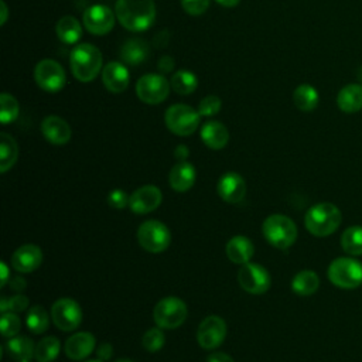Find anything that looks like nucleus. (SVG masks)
Masks as SVG:
<instances>
[{"label": "nucleus", "mask_w": 362, "mask_h": 362, "mask_svg": "<svg viewBox=\"0 0 362 362\" xmlns=\"http://www.w3.org/2000/svg\"><path fill=\"white\" fill-rule=\"evenodd\" d=\"M96 355H98V359L100 361H107L112 358L113 355V348L109 342H102L98 349H96Z\"/></svg>", "instance_id": "nucleus-42"}, {"label": "nucleus", "mask_w": 362, "mask_h": 362, "mask_svg": "<svg viewBox=\"0 0 362 362\" xmlns=\"http://www.w3.org/2000/svg\"><path fill=\"white\" fill-rule=\"evenodd\" d=\"M170 85H171L173 90H175L178 95H189L197 89L198 79H197L195 74H192L187 69H180L173 75Z\"/></svg>", "instance_id": "nucleus-33"}, {"label": "nucleus", "mask_w": 362, "mask_h": 362, "mask_svg": "<svg viewBox=\"0 0 362 362\" xmlns=\"http://www.w3.org/2000/svg\"><path fill=\"white\" fill-rule=\"evenodd\" d=\"M18 362H30V359H24V361H18Z\"/></svg>", "instance_id": "nucleus-53"}, {"label": "nucleus", "mask_w": 362, "mask_h": 362, "mask_svg": "<svg viewBox=\"0 0 362 362\" xmlns=\"http://www.w3.org/2000/svg\"><path fill=\"white\" fill-rule=\"evenodd\" d=\"M238 283L246 293L263 294L269 290L272 277L262 264L247 262L238 270Z\"/></svg>", "instance_id": "nucleus-11"}, {"label": "nucleus", "mask_w": 362, "mask_h": 362, "mask_svg": "<svg viewBox=\"0 0 362 362\" xmlns=\"http://www.w3.org/2000/svg\"><path fill=\"white\" fill-rule=\"evenodd\" d=\"M82 20L86 30L95 35H105L115 25V14L112 8L105 4H95L88 7Z\"/></svg>", "instance_id": "nucleus-14"}, {"label": "nucleus", "mask_w": 362, "mask_h": 362, "mask_svg": "<svg viewBox=\"0 0 362 362\" xmlns=\"http://www.w3.org/2000/svg\"><path fill=\"white\" fill-rule=\"evenodd\" d=\"M137 240L144 250L150 253H161L170 246L171 233L163 222L150 219L139 226Z\"/></svg>", "instance_id": "nucleus-8"}, {"label": "nucleus", "mask_w": 362, "mask_h": 362, "mask_svg": "<svg viewBox=\"0 0 362 362\" xmlns=\"http://www.w3.org/2000/svg\"><path fill=\"white\" fill-rule=\"evenodd\" d=\"M264 239L277 249H288L297 239V226L294 221L281 214L269 215L262 225Z\"/></svg>", "instance_id": "nucleus-4"}, {"label": "nucleus", "mask_w": 362, "mask_h": 362, "mask_svg": "<svg viewBox=\"0 0 362 362\" xmlns=\"http://www.w3.org/2000/svg\"><path fill=\"white\" fill-rule=\"evenodd\" d=\"M59 351H61L59 339L54 335H48L35 344L34 359L37 362H52L58 358Z\"/></svg>", "instance_id": "nucleus-31"}, {"label": "nucleus", "mask_w": 362, "mask_h": 362, "mask_svg": "<svg viewBox=\"0 0 362 362\" xmlns=\"http://www.w3.org/2000/svg\"><path fill=\"white\" fill-rule=\"evenodd\" d=\"M11 267L18 273H31L42 263V252L34 243L21 245L14 250L10 259Z\"/></svg>", "instance_id": "nucleus-16"}, {"label": "nucleus", "mask_w": 362, "mask_h": 362, "mask_svg": "<svg viewBox=\"0 0 362 362\" xmlns=\"http://www.w3.org/2000/svg\"><path fill=\"white\" fill-rule=\"evenodd\" d=\"M51 320L58 329L64 332L74 331L81 325L82 308L74 298H58L51 307Z\"/></svg>", "instance_id": "nucleus-9"}, {"label": "nucleus", "mask_w": 362, "mask_h": 362, "mask_svg": "<svg viewBox=\"0 0 362 362\" xmlns=\"http://www.w3.org/2000/svg\"><path fill=\"white\" fill-rule=\"evenodd\" d=\"M0 6H1V25L3 24H6V21H7V16H8V10H7V4H6V1L4 0H1L0 1Z\"/></svg>", "instance_id": "nucleus-48"}, {"label": "nucleus", "mask_w": 362, "mask_h": 362, "mask_svg": "<svg viewBox=\"0 0 362 362\" xmlns=\"http://www.w3.org/2000/svg\"><path fill=\"white\" fill-rule=\"evenodd\" d=\"M115 362H133V361H130V359H127V358H119V359H116Z\"/></svg>", "instance_id": "nucleus-51"}, {"label": "nucleus", "mask_w": 362, "mask_h": 362, "mask_svg": "<svg viewBox=\"0 0 362 362\" xmlns=\"http://www.w3.org/2000/svg\"><path fill=\"white\" fill-rule=\"evenodd\" d=\"M168 81L158 74L143 75L136 83V93L139 99L147 105H158L164 102L170 93Z\"/></svg>", "instance_id": "nucleus-12"}, {"label": "nucleus", "mask_w": 362, "mask_h": 362, "mask_svg": "<svg viewBox=\"0 0 362 362\" xmlns=\"http://www.w3.org/2000/svg\"><path fill=\"white\" fill-rule=\"evenodd\" d=\"M0 327H1V335L4 338H11L18 334L21 328V320L16 313L6 311V313H1Z\"/></svg>", "instance_id": "nucleus-37"}, {"label": "nucleus", "mask_w": 362, "mask_h": 362, "mask_svg": "<svg viewBox=\"0 0 362 362\" xmlns=\"http://www.w3.org/2000/svg\"><path fill=\"white\" fill-rule=\"evenodd\" d=\"M293 102L301 112H311L318 106L320 95L317 89L308 83L298 85L293 92Z\"/></svg>", "instance_id": "nucleus-29"}, {"label": "nucleus", "mask_w": 362, "mask_h": 362, "mask_svg": "<svg viewBox=\"0 0 362 362\" xmlns=\"http://www.w3.org/2000/svg\"><path fill=\"white\" fill-rule=\"evenodd\" d=\"M337 105L344 113H356L362 109V85L349 83L341 88L337 96Z\"/></svg>", "instance_id": "nucleus-24"}, {"label": "nucleus", "mask_w": 362, "mask_h": 362, "mask_svg": "<svg viewBox=\"0 0 362 362\" xmlns=\"http://www.w3.org/2000/svg\"><path fill=\"white\" fill-rule=\"evenodd\" d=\"M218 195L229 204L240 202L246 195V182L238 173H225L216 184Z\"/></svg>", "instance_id": "nucleus-17"}, {"label": "nucleus", "mask_w": 362, "mask_h": 362, "mask_svg": "<svg viewBox=\"0 0 362 362\" xmlns=\"http://www.w3.org/2000/svg\"><path fill=\"white\" fill-rule=\"evenodd\" d=\"M226 322L223 318L218 315L205 317L198 329H197V341L204 349H214L219 346L226 338Z\"/></svg>", "instance_id": "nucleus-13"}, {"label": "nucleus", "mask_w": 362, "mask_h": 362, "mask_svg": "<svg viewBox=\"0 0 362 362\" xmlns=\"http://www.w3.org/2000/svg\"><path fill=\"white\" fill-rule=\"evenodd\" d=\"M28 307V297L24 294H16L7 298V311L11 313H23Z\"/></svg>", "instance_id": "nucleus-41"}, {"label": "nucleus", "mask_w": 362, "mask_h": 362, "mask_svg": "<svg viewBox=\"0 0 362 362\" xmlns=\"http://www.w3.org/2000/svg\"><path fill=\"white\" fill-rule=\"evenodd\" d=\"M129 198L130 195H127L123 189L116 188L109 192L107 204L115 209H123L126 205H129Z\"/></svg>", "instance_id": "nucleus-40"}, {"label": "nucleus", "mask_w": 362, "mask_h": 362, "mask_svg": "<svg viewBox=\"0 0 362 362\" xmlns=\"http://www.w3.org/2000/svg\"><path fill=\"white\" fill-rule=\"evenodd\" d=\"M83 362H103L100 359H88V361H83Z\"/></svg>", "instance_id": "nucleus-52"}, {"label": "nucleus", "mask_w": 362, "mask_h": 362, "mask_svg": "<svg viewBox=\"0 0 362 362\" xmlns=\"http://www.w3.org/2000/svg\"><path fill=\"white\" fill-rule=\"evenodd\" d=\"M327 276L339 288H356L362 284V263L354 257H337L329 263Z\"/></svg>", "instance_id": "nucleus-5"}, {"label": "nucleus", "mask_w": 362, "mask_h": 362, "mask_svg": "<svg viewBox=\"0 0 362 362\" xmlns=\"http://www.w3.org/2000/svg\"><path fill=\"white\" fill-rule=\"evenodd\" d=\"M225 252L228 259L235 263V264H245L247 262H250L253 253H255V247L253 243L249 238L238 235L229 239V242L225 246Z\"/></svg>", "instance_id": "nucleus-22"}, {"label": "nucleus", "mask_w": 362, "mask_h": 362, "mask_svg": "<svg viewBox=\"0 0 362 362\" xmlns=\"http://www.w3.org/2000/svg\"><path fill=\"white\" fill-rule=\"evenodd\" d=\"M115 13L122 27L133 33H141L153 25L156 4L153 0H116Z\"/></svg>", "instance_id": "nucleus-1"}, {"label": "nucleus", "mask_w": 362, "mask_h": 362, "mask_svg": "<svg viewBox=\"0 0 362 362\" xmlns=\"http://www.w3.org/2000/svg\"><path fill=\"white\" fill-rule=\"evenodd\" d=\"M356 78H358V82L362 85V66L358 68V71H356Z\"/></svg>", "instance_id": "nucleus-50"}, {"label": "nucleus", "mask_w": 362, "mask_h": 362, "mask_svg": "<svg viewBox=\"0 0 362 362\" xmlns=\"http://www.w3.org/2000/svg\"><path fill=\"white\" fill-rule=\"evenodd\" d=\"M55 33H57V37L64 44L71 45V44H76L82 37V27L75 17L65 16L58 20L55 25Z\"/></svg>", "instance_id": "nucleus-26"}, {"label": "nucleus", "mask_w": 362, "mask_h": 362, "mask_svg": "<svg viewBox=\"0 0 362 362\" xmlns=\"http://www.w3.org/2000/svg\"><path fill=\"white\" fill-rule=\"evenodd\" d=\"M102 52L92 44H79L71 51L69 64L75 79L79 82L93 81L102 71Z\"/></svg>", "instance_id": "nucleus-3"}, {"label": "nucleus", "mask_w": 362, "mask_h": 362, "mask_svg": "<svg viewBox=\"0 0 362 362\" xmlns=\"http://www.w3.org/2000/svg\"><path fill=\"white\" fill-rule=\"evenodd\" d=\"M164 120H165L167 129L171 133L185 137V136L192 134L198 129L201 115L198 110H195L194 107H191L188 105L177 103V105L170 106L165 110Z\"/></svg>", "instance_id": "nucleus-6"}, {"label": "nucleus", "mask_w": 362, "mask_h": 362, "mask_svg": "<svg viewBox=\"0 0 362 362\" xmlns=\"http://www.w3.org/2000/svg\"><path fill=\"white\" fill-rule=\"evenodd\" d=\"M18 147L16 140L7 134H0V173H7L17 161Z\"/></svg>", "instance_id": "nucleus-30"}, {"label": "nucleus", "mask_w": 362, "mask_h": 362, "mask_svg": "<svg viewBox=\"0 0 362 362\" xmlns=\"http://www.w3.org/2000/svg\"><path fill=\"white\" fill-rule=\"evenodd\" d=\"M342 222L339 208L331 202H320L313 205L304 216L305 229L318 238H325L334 233Z\"/></svg>", "instance_id": "nucleus-2"}, {"label": "nucleus", "mask_w": 362, "mask_h": 362, "mask_svg": "<svg viewBox=\"0 0 362 362\" xmlns=\"http://www.w3.org/2000/svg\"><path fill=\"white\" fill-rule=\"evenodd\" d=\"M320 287V277L313 270H301L291 280V290L298 296H311Z\"/></svg>", "instance_id": "nucleus-28"}, {"label": "nucleus", "mask_w": 362, "mask_h": 362, "mask_svg": "<svg viewBox=\"0 0 362 362\" xmlns=\"http://www.w3.org/2000/svg\"><path fill=\"white\" fill-rule=\"evenodd\" d=\"M96 339L90 332L81 331L75 332L65 341V355L72 361H82L86 359L92 351L95 349Z\"/></svg>", "instance_id": "nucleus-18"}, {"label": "nucleus", "mask_w": 362, "mask_h": 362, "mask_svg": "<svg viewBox=\"0 0 362 362\" xmlns=\"http://www.w3.org/2000/svg\"><path fill=\"white\" fill-rule=\"evenodd\" d=\"M25 324L27 328L33 334H42L48 329L49 325V317L44 307L41 305H33L25 315Z\"/></svg>", "instance_id": "nucleus-34"}, {"label": "nucleus", "mask_w": 362, "mask_h": 362, "mask_svg": "<svg viewBox=\"0 0 362 362\" xmlns=\"http://www.w3.org/2000/svg\"><path fill=\"white\" fill-rule=\"evenodd\" d=\"M20 106L14 96L10 93L0 95V122L3 124H8L18 117Z\"/></svg>", "instance_id": "nucleus-35"}, {"label": "nucleus", "mask_w": 362, "mask_h": 362, "mask_svg": "<svg viewBox=\"0 0 362 362\" xmlns=\"http://www.w3.org/2000/svg\"><path fill=\"white\" fill-rule=\"evenodd\" d=\"M221 106H222V102H221V99H219L218 96H215V95H208V96H205V98L199 102V105H198V112H199L201 116L209 117V116L216 115V113L221 110Z\"/></svg>", "instance_id": "nucleus-38"}, {"label": "nucleus", "mask_w": 362, "mask_h": 362, "mask_svg": "<svg viewBox=\"0 0 362 362\" xmlns=\"http://www.w3.org/2000/svg\"><path fill=\"white\" fill-rule=\"evenodd\" d=\"M211 0H181V6L185 13L191 16H201L209 7Z\"/></svg>", "instance_id": "nucleus-39"}, {"label": "nucleus", "mask_w": 362, "mask_h": 362, "mask_svg": "<svg viewBox=\"0 0 362 362\" xmlns=\"http://www.w3.org/2000/svg\"><path fill=\"white\" fill-rule=\"evenodd\" d=\"M199 134L204 144L212 150H221L229 141L228 129L221 122H216V120H209L204 123Z\"/></svg>", "instance_id": "nucleus-23"}, {"label": "nucleus", "mask_w": 362, "mask_h": 362, "mask_svg": "<svg viewBox=\"0 0 362 362\" xmlns=\"http://www.w3.org/2000/svg\"><path fill=\"white\" fill-rule=\"evenodd\" d=\"M6 352L11 359L24 361L34 358V344L28 337L16 335L6 342Z\"/></svg>", "instance_id": "nucleus-27"}, {"label": "nucleus", "mask_w": 362, "mask_h": 362, "mask_svg": "<svg viewBox=\"0 0 362 362\" xmlns=\"http://www.w3.org/2000/svg\"><path fill=\"white\" fill-rule=\"evenodd\" d=\"M158 68L163 71V72H170L173 68H174V59L168 55H164L160 61H158Z\"/></svg>", "instance_id": "nucleus-45"}, {"label": "nucleus", "mask_w": 362, "mask_h": 362, "mask_svg": "<svg viewBox=\"0 0 362 362\" xmlns=\"http://www.w3.org/2000/svg\"><path fill=\"white\" fill-rule=\"evenodd\" d=\"M34 79L42 90L49 93L59 92L66 83L64 68L54 59H41L34 68Z\"/></svg>", "instance_id": "nucleus-10"}, {"label": "nucleus", "mask_w": 362, "mask_h": 362, "mask_svg": "<svg viewBox=\"0 0 362 362\" xmlns=\"http://www.w3.org/2000/svg\"><path fill=\"white\" fill-rule=\"evenodd\" d=\"M130 74L127 68L117 61L109 62L102 69V82L105 88L112 93H122L127 89Z\"/></svg>", "instance_id": "nucleus-19"}, {"label": "nucleus", "mask_w": 362, "mask_h": 362, "mask_svg": "<svg viewBox=\"0 0 362 362\" xmlns=\"http://www.w3.org/2000/svg\"><path fill=\"white\" fill-rule=\"evenodd\" d=\"M8 283H10L11 290H14V291H23L25 288V286H27V281L23 277H20V276L11 277Z\"/></svg>", "instance_id": "nucleus-44"}, {"label": "nucleus", "mask_w": 362, "mask_h": 362, "mask_svg": "<svg viewBox=\"0 0 362 362\" xmlns=\"http://www.w3.org/2000/svg\"><path fill=\"white\" fill-rule=\"evenodd\" d=\"M188 148H187V146L185 144H178L177 147H175V150H174V156H175V158L178 160V161H185V158L188 157Z\"/></svg>", "instance_id": "nucleus-46"}, {"label": "nucleus", "mask_w": 362, "mask_h": 362, "mask_svg": "<svg viewBox=\"0 0 362 362\" xmlns=\"http://www.w3.org/2000/svg\"><path fill=\"white\" fill-rule=\"evenodd\" d=\"M161 201H163V194L160 188L153 184H147V185H141L140 188L132 192L129 198V208L133 214L144 215L157 209Z\"/></svg>", "instance_id": "nucleus-15"}, {"label": "nucleus", "mask_w": 362, "mask_h": 362, "mask_svg": "<svg viewBox=\"0 0 362 362\" xmlns=\"http://www.w3.org/2000/svg\"><path fill=\"white\" fill-rule=\"evenodd\" d=\"M341 247L351 256L362 255V226H349L341 235Z\"/></svg>", "instance_id": "nucleus-32"}, {"label": "nucleus", "mask_w": 362, "mask_h": 362, "mask_svg": "<svg viewBox=\"0 0 362 362\" xmlns=\"http://www.w3.org/2000/svg\"><path fill=\"white\" fill-rule=\"evenodd\" d=\"M150 55L148 44L141 38H130L120 48V58L129 65H139Z\"/></svg>", "instance_id": "nucleus-25"}, {"label": "nucleus", "mask_w": 362, "mask_h": 362, "mask_svg": "<svg viewBox=\"0 0 362 362\" xmlns=\"http://www.w3.org/2000/svg\"><path fill=\"white\" fill-rule=\"evenodd\" d=\"M42 136L55 146L66 144L71 139V127L69 124L59 116H47L41 122Z\"/></svg>", "instance_id": "nucleus-20"}, {"label": "nucleus", "mask_w": 362, "mask_h": 362, "mask_svg": "<svg viewBox=\"0 0 362 362\" xmlns=\"http://www.w3.org/2000/svg\"><path fill=\"white\" fill-rule=\"evenodd\" d=\"M206 362H235L233 358L225 352H214L209 354L206 358Z\"/></svg>", "instance_id": "nucleus-43"}, {"label": "nucleus", "mask_w": 362, "mask_h": 362, "mask_svg": "<svg viewBox=\"0 0 362 362\" xmlns=\"http://www.w3.org/2000/svg\"><path fill=\"white\" fill-rule=\"evenodd\" d=\"M0 269H1V277H0V286L4 287L7 284V281H10V273H8V267L4 262L0 263Z\"/></svg>", "instance_id": "nucleus-47"}, {"label": "nucleus", "mask_w": 362, "mask_h": 362, "mask_svg": "<svg viewBox=\"0 0 362 362\" xmlns=\"http://www.w3.org/2000/svg\"><path fill=\"white\" fill-rule=\"evenodd\" d=\"M216 3H219L223 7H235L240 3V0H216Z\"/></svg>", "instance_id": "nucleus-49"}, {"label": "nucleus", "mask_w": 362, "mask_h": 362, "mask_svg": "<svg viewBox=\"0 0 362 362\" xmlns=\"http://www.w3.org/2000/svg\"><path fill=\"white\" fill-rule=\"evenodd\" d=\"M188 310L185 303L174 296L161 298L153 310V318L157 327L163 329H174L184 324Z\"/></svg>", "instance_id": "nucleus-7"}, {"label": "nucleus", "mask_w": 362, "mask_h": 362, "mask_svg": "<svg viewBox=\"0 0 362 362\" xmlns=\"http://www.w3.org/2000/svg\"><path fill=\"white\" fill-rule=\"evenodd\" d=\"M195 168L188 161H178L168 174L170 187L177 192L188 191L195 182Z\"/></svg>", "instance_id": "nucleus-21"}, {"label": "nucleus", "mask_w": 362, "mask_h": 362, "mask_svg": "<svg viewBox=\"0 0 362 362\" xmlns=\"http://www.w3.org/2000/svg\"><path fill=\"white\" fill-rule=\"evenodd\" d=\"M141 344H143V348L148 352L160 351L165 344V335L163 332V328L156 327V328L147 329L143 335Z\"/></svg>", "instance_id": "nucleus-36"}]
</instances>
